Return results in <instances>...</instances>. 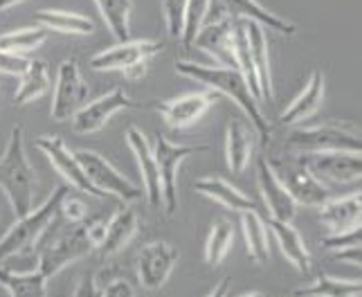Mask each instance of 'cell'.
<instances>
[{"label": "cell", "instance_id": "cell-14", "mask_svg": "<svg viewBox=\"0 0 362 297\" xmlns=\"http://www.w3.org/2000/svg\"><path fill=\"white\" fill-rule=\"evenodd\" d=\"M198 47L207 52L211 59H216L221 66L236 68L234 59V16H221L207 21L198 34L194 36L192 47Z\"/></svg>", "mask_w": 362, "mask_h": 297}, {"label": "cell", "instance_id": "cell-16", "mask_svg": "<svg viewBox=\"0 0 362 297\" xmlns=\"http://www.w3.org/2000/svg\"><path fill=\"white\" fill-rule=\"evenodd\" d=\"M218 11H209L207 21H214V18H221V16H236V18H247V21H255L259 23L261 28H270L279 34H286V36H293L297 34V25L286 21L277 14H272V11L264 9L257 0H218Z\"/></svg>", "mask_w": 362, "mask_h": 297}, {"label": "cell", "instance_id": "cell-22", "mask_svg": "<svg viewBox=\"0 0 362 297\" xmlns=\"http://www.w3.org/2000/svg\"><path fill=\"white\" fill-rule=\"evenodd\" d=\"M270 230L274 234V239L279 243V250L281 255L288 259V264L293 268H297L302 275H308L310 272V255L304 245L302 234H299L291 221H277V219H270Z\"/></svg>", "mask_w": 362, "mask_h": 297}, {"label": "cell", "instance_id": "cell-26", "mask_svg": "<svg viewBox=\"0 0 362 297\" xmlns=\"http://www.w3.org/2000/svg\"><path fill=\"white\" fill-rule=\"evenodd\" d=\"M252 129L239 117H232L228 124V144H226V156H228V167L234 173H243L252 158Z\"/></svg>", "mask_w": 362, "mask_h": 297}, {"label": "cell", "instance_id": "cell-3", "mask_svg": "<svg viewBox=\"0 0 362 297\" xmlns=\"http://www.w3.org/2000/svg\"><path fill=\"white\" fill-rule=\"evenodd\" d=\"M36 187H39V178H36V171L25 153L23 129L16 124L11 129L5 153L0 156V190L9 198L16 219L28 214L34 207Z\"/></svg>", "mask_w": 362, "mask_h": 297}, {"label": "cell", "instance_id": "cell-36", "mask_svg": "<svg viewBox=\"0 0 362 297\" xmlns=\"http://www.w3.org/2000/svg\"><path fill=\"white\" fill-rule=\"evenodd\" d=\"M185 5H187V0H162V11H165V21H167V32L171 36H180V32H182Z\"/></svg>", "mask_w": 362, "mask_h": 297}, {"label": "cell", "instance_id": "cell-30", "mask_svg": "<svg viewBox=\"0 0 362 297\" xmlns=\"http://www.w3.org/2000/svg\"><path fill=\"white\" fill-rule=\"evenodd\" d=\"M0 286L9 295H34L41 297L47 291V277L41 270L36 272H14L9 268H0Z\"/></svg>", "mask_w": 362, "mask_h": 297}, {"label": "cell", "instance_id": "cell-15", "mask_svg": "<svg viewBox=\"0 0 362 297\" xmlns=\"http://www.w3.org/2000/svg\"><path fill=\"white\" fill-rule=\"evenodd\" d=\"M218 97L221 95L216 91L189 93V95L176 97V99L160 102L156 108L160 110L162 120H165L171 129H185V127H192V124H196L198 120H201Z\"/></svg>", "mask_w": 362, "mask_h": 297}, {"label": "cell", "instance_id": "cell-32", "mask_svg": "<svg viewBox=\"0 0 362 297\" xmlns=\"http://www.w3.org/2000/svg\"><path fill=\"white\" fill-rule=\"evenodd\" d=\"M362 286L356 279H338L331 275H320L317 279H313L310 286H302L295 289L293 295H315V297H349V295H360Z\"/></svg>", "mask_w": 362, "mask_h": 297}, {"label": "cell", "instance_id": "cell-42", "mask_svg": "<svg viewBox=\"0 0 362 297\" xmlns=\"http://www.w3.org/2000/svg\"><path fill=\"white\" fill-rule=\"evenodd\" d=\"M74 295H99V289H97V281L95 277H83L81 284L77 289H74Z\"/></svg>", "mask_w": 362, "mask_h": 297}, {"label": "cell", "instance_id": "cell-33", "mask_svg": "<svg viewBox=\"0 0 362 297\" xmlns=\"http://www.w3.org/2000/svg\"><path fill=\"white\" fill-rule=\"evenodd\" d=\"M47 41V30L45 28H25V30H14L0 34V50L7 52H30V50L41 47Z\"/></svg>", "mask_w": 362, "mask_h": 297}, {"label": "cell", "instance_id": "cell-19", "mask_svg": "<svg viewBox=\"0 0 362 297\" xmlns=\"http://www.w3.org/2000/svg\"><path fill=\"white\" fill-rule=\"evenodd\" d=\"M127 142L131 146V151L135 153L137 167H140V173L144 178L148 205L160 207V203H162V185H160V171H158V165H156V156H153L151 144L146 142L144 133L137 127H129Z\"/></svg>", "mask_w": 362, "mask_h": 297}, {"label": "cell", "instance_id": "cell-6", "mask_svg": "<svg viewBox=\"0 0 362 297\" xmlns=\"http://www.w3.org/2000/svg\"><path fill=\"white\" fill-rule=\"evenodd\" d=\"M68 192H70V187L61 185V187H57L52 192V196H49L41 207H36V209L32 207L28 214L18 216L16 226L0 239V262H5V259L28 250V248H32L36 241H39V237L49 226V221H52L54 214L59 212V205Z\"/></svg>", "mask_w": 362, "mask_h": 297}, {"label": "cell", "instance_id": "cell-17", "mask_svg": "<svg viewBox=\"0 0 362 297\" xmlns=\"http://www.w3.org/2000/svg\"><path fill=\"white\" fill-rule=\"evenodd\" d=\"M310 171L322 180L327 178L331 182L346 185V182H360V153L354 151H327V153H313L306 158Z\"/></svg>", "mask_w": 362, "mask_h": 297}, {"label": "cell", "instance_id": "cell-29", "mask_svg": "<svg viewBox=\"0 0 362 297\" xmlns=\"http://www.w3.org/2000/svg\"><path fill=\"white\" fill-rule=\"evenodd\" d=\"M49 91V72L45 61H30L28 70L21 74V86L14 95V104L25 106Z\"/></svg>", "mask_w": 362, "mask_h": 297}, {"label": "cell", "instance_id": "cell-5", "mask_svg": "<svg viewBox=\"0 0 362 297\" xmlns=\"http://www.w3.org/2000/svg\"><path fill=\"white\" fill-rule=\"evenodd\" d=\"M268 165L297 205L320 207L324 201L331 198V190L315 176L313 171H310V167L306 163V156L286 151L281 156L268 158Z\"/></svg>", "mask_w": 362, "mask_h": 297}, {"label": "cell", "instance_id": "cell-38", "mask_svg": "<svg viewBox=\"0 0 362 297\" xmlns=\"http://www.w3.org/2000/svg\"><path fill=\"white\" fill-rule=\"evenodd\" d=\"M28 66H30V59H25L23 54L7 52V50H0V72L21 77V74L28 70Z\"/></svg>", "mask_w": 362, "mask_h": 297}, {"label": "cell", "instance_id": "cell-23", "mask_svg": "<svg viewBox=\"0 0 362 297\" xmlns=\"http://www.w3.org/2000/svg\"><path fill=\"white\" fill-rule=\"evenodd\" d=\"M320 207H322L320 219L331 230V234L360 226V192L349 194L344 198H335V201L329 198Z\"/></svg>", "mask_w": 362, "mask_h": 297}, {"label": "cell", "instance_id": "cell-20", "mask_svg": "<svg viewBox=\"0 0 362 297\" xmlns=\"http://www.w3.org/2000/svg\"><path fill=\"white\" fill-rule=\"evenodd\" d=\"M322 99H324V74L320 70H313L308 77V83L304 86V91L299 93L291 102V106L281 113L279 124L281 127L302 124L313 113H317V108L322 106Z\"/></svg>", "mask_w": 362, "mask_h": 297}, {"label": "cell", "instance_id": "cell-39", "mask_svg": "<svg viewBox=\"0 0 362 297\" xmlns=\"http://www.w3.org/2000/svg\"><path fill=\"white\" fill-rule=\"evenodd\" d=\"M59 214L64 216L66 221H70V223H79V221L86 219V205L79 201V198H72L70 192H68L64 196V201H61V205H59Z\"/></svg>", "mask_w": 362, "mask_h": 297}, {"label": "cell", "instance_id": "cell-11", "mask_svg": "<svg viewBox=\"0 0 362 297\" xmlns=\"http://www.w3.org/2000/svg\"><path fill=\"white\" fill-rule=\"evenodd\" d=\"M127 108H140L135 99L129 97L124 88H115L108 95L97 97L95 102H86L77 113L72 115V131L79 135H90L102 131L115 113Z\"/></svg>", "mask_w": 362, "mask_h": 297}, {"label": "cell", "instance_id": "cell-43", "mask_svg": "<svg viewBox=\"0 0 362 297\" xmlns=\"http://www.w3.org/2000/svg\"><path fill=\"white\" fill-rule=\"evenodd\" d=\"M226 291H228V279H223L216 289H211V293H209V295H214V297H216V295H223Z\"/></svg>", "mask_w": 362, "mask_h": 297}, {"label": "cell", "instance_id": "cell-27", "mask_svg": "<svg viewBox=\"0 0 362 297\" xmlns=\"http://www.w3.org/2000/svg\"><path fill=\"white\" fill-rule=\"evenodd\" d=\"M34 21L45 30H54L64 34H79V36L95 34V21H90L88 16L74 14V11L43 9V11H36Z\"/></svg>", "mask_w": 362, "mask_h": 297}, {"label": "cell", "instance_id": "cell-28", "mask_svg": "<svg viewBox=\"0 0 362 297\" xmlns=\"http://www.w3.org/2000/svg\"><path fill=\"white\" fill-rule=\"evenodd\" d=\"M241 228H243V237L247 243V255L252 257V262L266 264L270 259V243H268L264 219L259 216L257 209L241 212Z\"/></svg>", "mask_w": 362, "mask_h": 297}, {"label": "cell", "instance_id": "cell-7", "mask_svg": "<svg viewBox=\"0 0 362 297\" xmlns=\"http://www.w3.org/2000/svg\"><path fill=\"white\" fill-rule=\"evenodd\" d=\"M165 45L158 41H119L117 45L102 50L90 59V68L97 72L119 70L124 77L135 81L144 77L146 61L160 54Z\"/></svg>", "mask_w": 362, "mask_h": 297}, {"label": "cell", "instance_id": "cell-25", "mask_svg": "<svg viewBox=\"0 0 362 297\" xmlns=\"http://www.w3.org/2000/svg\"><path fill=\"white\" fill-rule=\"evenodd\" d=\"M137 234V214L133 207H119L117 212L113 214L106 223V234H104V241L99 245L102 255L110 257V255H117L119 250H124L133 237Z\"/></svg>", "mask_w": 362, "mask_h": 297}, {"label": "cell", "instance_id": "cell-18", "mask_svg": "<svg viewBox=\"0 0 362 297\" xmlns=\"http://www.w3.org/2000/svg\"><path fill=\"white\" fill-rule=\"evenodd\" d=\"M257 182H259V192L264 198V205L268 207L270 219L277 221H293L297 212V203L291 198V194L284 190V185L279 178L274 176V171L270 169L268 160H259L257 167Z\"/></svg>", "mask_w": 362, "mask_h": 297}, {"label": "cell", "instance_id": "cell-2", "mask_svg": "<svg viewBox=\"0 0 362 297\" xmlns=\"http://www.w3.org/2000/svg\"><path fill=\"white\" fill-rule=\"evenodd\" d=\"M68 226H61V216L59 212L54 219L49 221V226L45 232L39 237V245H36V255H39V270L49 279L54 277L57 272L64 270L68 264L79 262L81 257L90 255L95 250V245L86 232L83 221L79 223H70Z\"/></svg>", "mask_w": 362, "mask_h": 297}, {"label": "cell", "instance_id": "cell-4", "mask_svg": "<svg viewBox=\"0 0 362 297\" xmlns=\"http://www.w3.org/2000/svg\"><path fill=\"white\" fill-rule=\"evenodd\" d=\"M286 151L299 156H313L327 151H354L360 153V129L349 122H329L322 127H293L284 138Z\"/></svg>", "mask_w": 362, "mask_h": 297}, {"label": "cell", "instance_id": "cell-8", "mask_svg": "<svg viewBox=\"0 0 362 297\" xmlns=\"http://www.w3.org/2000/svg\"><path fill=\"white\" fill-rule=\"evenodd\" d=\"M207 151V144H171L165 135H156V144H153V156H156V165L160 171V185H162V203H165L167 214H176L178 212V169L187 158L194 153H203Z\"/></svg>", "mask_w": 362, "mask_h": 297}, {"label": "cell", "instance_id": "cell-24", "mask_svg": "<svg viewBox=\"0 0 362 297\" xmlns=\"http://www.w3.org/2000/svg\"><path fill=\"white\" fill-rule=\"evenodd\" d=\"M194 187L198 194H203L207 198H211L214 203H221L223 207L234 209V212H247V209H257V203L250 196H245L241 190H236L234 185H230L223 178H198L194 182Z\"/></svg>", "mask_w": 362, "mask_h": 297}, {"label": "cell", "instance_id": "cell-12", "mask_svg": "<svg viewBox=\"0 0 362 297\" xmlns=\"http://www.w3.org/2000/svg\"><path fill=\"white\" fill-rule=\"evenodd\" d=\"M178 264L176 248L167 241H151L140 248L135 257L137 279L146 291H158L167 284L169 275Z\"/></svg>", "mask_w": 362, "mask_h": 297}, {"label": "cell", "instance_id": "cell-9", "mask_svg": "<svg viewBox=\"0 0 362 297\" xmlns=\"http://www.w3.org/2000/svg\"><path fill=\"white\" fill-rule=\"evenodd\" d=\"M74 156H77L86 178H88L99 192H104L106 196H117L124 203H135L142 198V190L137 187L135 182H131L127 176H122L99 151L81 148V151H77Z\"/></svg>", "mask_w": 362, "mask_h": 297}, {"label": "cell", "instance_id": "cell-1", "mask_svg": "<svg viewBox=\"0 0 362 297\" xmlns=\"http://www.w3.org/2000/svg\"><path fill=\"white\" fill-rule=\"evenodd\" d=\"M176 72L185 74V77H189L194 81H201L203 86L216 91L218 95H226V97L234 99V104L250 117V124H252V129L261 135V140L266 144L270 142L272 127L264 117V113H261V108L257 104L259 99L252 95V91H250V86L239 68H230V66L211 68V66H203V64H194V61H180V64H176Z\"/></svg>", "mask_w": 362, "mask_h": 297}, {"label": "cell", "instance_id": "cell-21", "mask_svg": "<svg viewBox=\"0 0 362 297\" xmlns=\"http://www.w3.org/2000/svg\"><path fill=\"white\" fill-rule=\"evenodd\" d=\"M247 43H250V59H252V68H255V77H257L261 99H272L268 39L264 34V28L255 21H247Z\"/></svg>", "mask_w": 362, "mask_h": 297}, {"label": "cell", "instance_id": "cell-10", "mask_svg": "<svg viewBox=\"0 0 362 297\" xmlns=\"http://www.w3.org/2000/svg\"><path fill=\"white\" fill-rule=\"evenodd\" d=\"M88 102V83H86L83 74L74 59H66L59 66L57 74V88H54V99L49 115L57 122L70 120L77 110Z\"/></svg>", "mask_w": 362, "mask_h": 297}, {"label": "cell", "instance_id": "cell-44", "mask_svg": "<svg viewBox=\"0 0 362 297\" xmlns=\"http://www.w3.org/2000/svg\"><path fill=\"white\" fill-rule=\"evenodd\" d=\"M23 0H0V11H5L9 7H14V5H21Z\"/></svg>", "mask_w": 362, "mask_h": 297}, {"label": "cell", "instance_id": "cell-34", "mask_svg": "<svg viewBox=\"0 0 362 297\" xmlns=\"http://www.w3.org/2000/svg\"><path fill=\"white\" fill-rule=\"evenodd\" d=\"M234 243V228L230 221H218L211 228L207 243H205V262L209 266H218L226 255L230 252V248Z\"/></svg>", "mask_w": 362, "mask_h": 297}, {"label": "cell", "instance_id": "cell-13", "mask_svg": "<svg viewBox=\"0 0 362 297\" xmlns=\"http://www.w3.org/2000/svg\"><path fill=\"white\" fill-rule=\"evenodd\" d=\"M34 144H36L39 151H43L49 158V163L57 167V171L72 185L74 190L86 192V194L97 196V198H106L104 192H99L95 185L86 178V173H83V169L79 165L77 156L70 151L66 140L61 138V135H41V138H36Z\"/></svg>", "mask_w": 362, "mask_h": 297}, {"label": "cell", "instance_id": "cell-41", "mask_svg": "<svg viewBox=\"0 0 362 297\" xmlns=\"http://www.w3.org/2000/svg\"><path fill=\"white\" fill-rule=\"evenodd\" d=\"M333 257L338 259V262L360 266V243H356V245H346V248H340V250H333Z\"/></svg>", "mask_w": 362, "mask_h": 297}, {"label": "cell", "instance_id": "cell-37", "mask_svg": "<svg viewBox=\"0 0 362 297\" xmlns=\"http://www.w3.org/2000/svg\"><path fill=\"white\" fill-rule=\"evenodd\" d=\"M356 243H360V226H356L351 230H344V232L331 234V237H327L322 241V248H327L329 252H333V250H340V248L356 245Z\"/></svg>", "mask_w": 362, "mask_h": 297}, {"label": "cell", "instance_id": "cell-40", "mask_svg": "<svg viewBox=\"0 0 362 297\" xmlns=\"http://www.w3.org/2000/svg\"><path fill=\"white\" fill-rule=\"evenodd\" d=\"M97 289H99V295H113V297H124V295L131 297L135 293V289L131 286V284L122 277H113L106 284H97Z\"/></svg>", "mask_w": 362, "mask_h": 297}, {"label": "cell", "instance_id": "cell-35", "mask_svg": "<svg viewBox=\"0 0 362 297\" xmlns=\"http://www.w3.org/2000/svg\"><path fill=\"white\" fill-rule=\"evenodd\" d=\"M209 5H211V0H187V5H185V18H182V32H180V39H182V45L185 47H192L194 36L205 25Z\"/></svg>", "mask_w": 362, "mask_h": 297}, {"label": "cell", "instance_id": "cell-31", "mask_svg": "<svg viewBox=\"0 0 362 297\" xmlns=\"http://www.w3.org/2000/svg\"><path fill=\"white\" fill-rule=\"evenodd\" d=\"M95 3L99 11H102V18L106 21L110 34H113L117 41H129V36H131L129 16H131L133 0H95Z\"/></svg>", "mask_w": 362, "mask_h": 297}]
</instances>
